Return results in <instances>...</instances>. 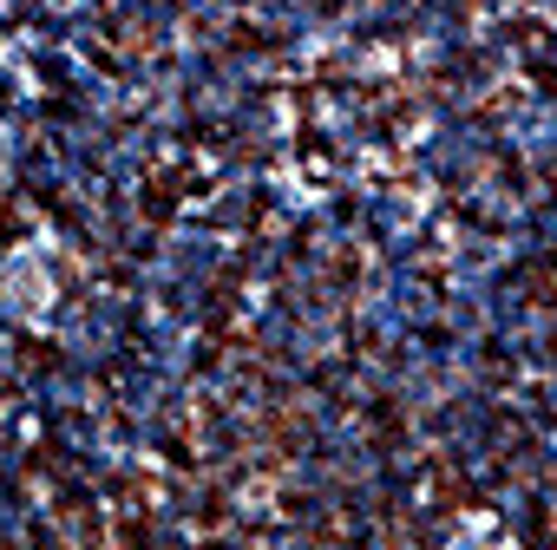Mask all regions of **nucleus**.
Masks as SVG:
<instances>
[{"instance_id":"f257e3e1","label":"nucleus","mask_w":557,"mask_h":550,"mask_svg":"<svg viewBox=\"0 0 557 550\" xmlns=\"http://www.w3.org/2000/svg\"><path fill=\"white\" fill-rule=\"evenodd\" d=\"M14 309L21 315H47V289H40V262L34 255L14 262Z\"/></svg>"},{"instance_id":"f03ea898","label":"nucleus","mask_w":557,"mask_h":550,"mask_svg":"<svg viewBox=\"0 0 557 550\" xmlns=\"http://www.w3.org/2000/svg\"><path fill=\"white\" fill-rule=\"evenodd\" d=\"M459 550H492V543H459Z\"/></svg>"},{"instance_id":"7ed1b4c3","label":"nucleus","mask_w":557,"mask_h":550,"mask_svg":"<svg viewBox=\"0 0 557 550\" xmlns=\"http://www.w3.org/2000/svg\"><path fill=\"white\" fill-rule=\"evenodd\" d=\"M60 8H66V0H60Z\"/></svg>"}]
</instances>
